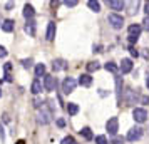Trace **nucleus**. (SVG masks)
Instances as JSON below:
<instances>
[{
	"label": "nucleus",
	"instance_id": "obj_1",
	"mask_svg": "<svg viewBox=\"0 0 149 144\" xmlns=\"http://www.w3.org/2000/svg\"><path fill=\"white\" fill-rule=\"evenodd\" d=\"M107 20H109V24H111V27L116 29V30L122 29V25H124V17L119 15V14H116V12H114V14H109Z\"/></svg>",
	"mask_w": 149,
	"mask_h": 144
},
{
	"label": "nucleus",
	"instance_id": "obj_2",
	"mask_svg": "<svg viewBox=\"0 0 149 144\" xmlns=\"http://www.w3.org/2000/svg\"><path fill=\"white\" fill-rule=\"evenodd\" d=\"M79 84V81H75L74 77H65L64 82H62V92L64 94H70L75 89V86Z\"/></svg>",
	"mask_w": 149,
	"mask_h": 144
},
{
	"label": "nucleus",
	"instance_id": "obj_3",
	"mask_svg": "<svg viewBox=\"0 0 149 144\" xmlns=\"http://www.w3.org/2000/svg\"><path fill=\"white\" fill-rule=\"evenodd\" d=\"M106 129L111 136H116L117 131H119V119L117 117H111L107 122H106Z\"/></svg>",
	"mask_w": 149,
	"mask_h": 144
},
{
	"label": "nucleus",
	"instance_id": "obj_4",
	"mask_svg": "<svg viewBox=\"0 0 149 144\" xmlns=\"http://www.w3.org/2000/svg\"><path fill=\"white\" fill-rule=\"evenodd\" d=\"M44 89L49 90V92L55 90V89H57V79H55L54 76L47 74V76L44 77Z\"/></svg>",
	"mask_w": 149,
	"mask_h": 144
},
{
	"label": "nucleus",
	"instance_id": "obj_5",
	"mask_svg": "<svg viewBox=\"0 0 149 144\" xmlns=\"http://www.w3.org/2000/svg\"><path fill=\"white\" fill-rule=\"evenodd\" d=\"M132 117H134L136 122H146V119H148V112H146V109H142V107H136L134 111H132Z\"/></svg>",
	"mask_w": 149,
	"mask_h": 144
},
{
	"label": "nucleus",
	"instance_id": "obj_6",
	"mask_svg": "<svg viewBox=\"0 0 149 144\" xmlns=\"http://www.w3.org/2000/svg\"><path fill=\"white\" fill-rule=\"evenodd\" d=\"M141 136H142L141 127H132V129H129L126 139H127V141H137V139H141Z\"/></svg>",
	"mask_w": 149,
	"mask_h": 144
},
{
	"label": "nucleus",
	"instance_id": "obj_7",
	"mask_svg": "<svg viewBox=\"0 0 149 144\" xmlns=\"http://www.w3.org/2000/svg\"><path fill=\"white\" fill-rule=\"evenodd\" d=\"M119 70H121L122 74H129L132 70V61L131 59H122L121 65H119Z\"/></svg>",
	"mask_w": 149,
	"mask_h": 144
},
{
	"label": "nucleus",
	"instance_id": "obj_8",
	"mask_svg": "<svg viewBox=\"0 0 149 144\" xmlns=\"http://www.w3.org/2000/svg\"><path fill=\"white\" fill-rule=\"evenodd\" d=\"M124 99H126V102H127L129 106L136 104V101H137V94H136V90L127 89V90H126V94H124Z\"/></svg>",
	"mask_w": 149,
	"mask_h": 144
},
{
	"label": "nucleus",
	"instance_id": "obj_9",
	"mask_svg": "<svg viewBox=\"0 0 149 144\" xmlns=\"http://www.w3.org/2000/svg\"><path fill=\"white\" fill-rule=\"evenodd\" d=\"M52 69H54V72L65 70V69H67V62L64 61V59H55V61L52 62Z\"/></svg>",
	"mask_w": 149,
	"mask_h": 144
},
{
	"label": "nucleus",
	"instance_id": "obj_10",
	"mask_svg": "<svg viewBox=\"0 0 149 144\" xmlns=\"http://www.w3.org/2000/svg\"><path fill=\"white\" fill-rule=\"evenodd\" d=\"M34 15H35L34 7H32L30 3H25V5H24V17H25L27 20H34Z\"/></svg>",
	"mask_w": 149,
	"mask_h": 144
},
{
	"label": "nucleus",
	"instance_id": "obj_11",
	"mask_svg": "<svg viewBox=\"0 0 149 144\" xmlns=\"http://www.w3.org/2000/svg\"><path fill=\"white\" fill-rule=\"evenodd\" d=\"M116 96H117V102H121V99H122V79H121V76H116Z\"/></svg>",
	"mask_w": 149,
	"mask_h": 144
},
{
	"label": "nucleus",
	"instance_id": "obj_12",
	"mask_svg": "<svg viewBox=\"0 0 149 144\" xmlns=\"http://www.w3.org/2000/svg\"><path fill=\"white\" fill-rule=\"evenodd\" d=\"M79 84H81L82 87H91L92 86V77H91V74H82V76H79Z\"/></svg>",
	"mask_w": 149,
	"mask_h": 144
},
{
	"label": "nucleus",
	"instance_id": "obj_13",
	"mask_svg": "<svg viewBox=\"0 0 149 144\" xmlns=\"http://www.w3.org/2000/svg\"><path fill=\"white\" fill-rule=\"evenodd\" d=\"M39 122L44 124V126L50 122V112H49L47 109H42L40 112H39Z\"/></svg>",
	"mask_w": 149,
	"mask_h": 144
},
{
	"label": "nucleus",
	"instance_id": "obj_14",
	"mask_svg": "<svg viewBox=\"0 0 149 144\" xmlns=\"http://www.w3.org/2000/svg\"><path fill=\"white\" fill-rule=\"evenodd\" d=\"M141 30H142V25L141 24H131L127 29L129 35H136V37H139L141 35Z\"/></svg>",
	"mask_w": 149,
	"mask_h": 144
},
{
	"label": "nucleus",
	"instance_id": "obj_15",
	"mask_svg": "<svg viewBox=\"0 0 149 144\" xmlns=\"http://www.w3.org/2000/svg\"><path fill=\"white\" fill-rule=\"evenodd\" d=\"M54 37H55V22H49L45 39H47V40H54Z\"/></svg>",
	"mask_w": 149,
	"mask_h": 144
},
{
	"label": "nucleus",
	"instance_id": "obj_16",
	"mask_svg": "<svg viewBox=\"0 0 149 144\" xmlns=\"http://www.w3.org/2000/svg\"><path fill=\"white\" fill-rule=\"evenodd\" d=\"M109 7L112 8V10H122V8L126 7V3L122 0H109Z\"/></svg>",
	"mask_w": 149,
	"mask_h": 144
},
{
	"label": "nucleus",
	"instance_id": "obj_17",
	"mask_svg": "<svg viewBox=\"0 0 149 144\" xmlns=\"http://www.w3.org/2000/svg\"><path fill=\"white\" fill-rule=\"evenodd\" d=\"M14 20H10V19H7V20H3L2 22V30L3 32H7V34H10L12 30H14Z\"/></svg>",
	"mask_w": 149,
	"mask_h": 144
},
{
	"label": "nucleus",
	"instance_id": "obj_18",
	"mask_svg": "<svg viewBox=\"0 0 149 144\" xmlns=\"http://www.w3.org/2000/svg\"><path fill=\"white\" fill-rule=\"evenodd\" d=\"M25 32H27L30 37L35 35V22L34 20H27V24H25Z\"/></svg>",
	"mask_w": 149,
	"mask_h": 144
},
{
	"label": "nucleus",
	"instance_id": "obj_19",
	"mask_svg": "<svg viewBox=\"0 0 149 144\" xmlns=\"http://www.w3.org/2000/svg\"><path fill=\"white\" fill-rule=\"evenodd\" d=\"M104 67H106L107 72H112V74H116V76H117V72H119V67H117V64H114V62H106Z\"/></svg>",
	"mask_w": 149,
	"mask_h": 144
},
{
	"label": "nucleus",
	"instance_id": "obj_20",
	"mask_svg": "<svg viewBox=\"0 0 149 144\" xmlns=\"http://www.w3.org/2000/svg\"><path fill=\"white\" fill-rule=\"evenodd\" d=\"M45 65L44 64H37L35 65V77H45Z\"/></svg>",
	"mask_w": 149,
	"mask_h": 144
},
{
	"label": "nucleus",
	"instance_id": "obj_21",
	"mask_svg": "<svg viewBox=\"0 0 149 144\" xmlns=\"http://www.w3.org/2000/svg\"><path fill=\"white\" fill-rule=\"evenodd\" d=\"M81 134L84 136V139H86V141H92V139H94L91 127H82V129H81Z\"/></svg>",
	"mask_w": 149,
	"mask_h": 144
},
{
	"label": "nucleus",
	"instance_id": "obj_22",
	"mask_svg": "<svg viewBox=\"0 0 149 144\" xmlns=\"http://www.w3.org/2000/svg\"><path fill=\"white\" fill-rule=\"evenodd\" d=\"M87 7L91 8L92 12H95V14H97V12H101V3H99V2H95V0H89Z\"/></svg>",
	"mask_w": 149,
	"mask_h": 144
},
{
	"label": "nucleus",
	"instance_id": "obj_23",
	"mask_svg": "<svg viewBox=\"0 0 149 144\" xmlns=\"http://www.w3.org/2000/svg\"><path fill=\"white\" fill-rule=\"evenodd\" d=\"M30 89H32V94H40V92H42L40 81H39V79H35L34 82H32V87H30Z\"/></svg>",
	"mask_w": 149,
	"mask_h": 144
},
{
	"label": "nucleus",
	"instance_id": "obj_24",
	"mask_svg": "<svg viewBox=\"0 0 149 144\" xmlns=\"http://www.w3.org/2000/svg\"><path fill=\"white\" fill-rule=\"evenodd\" d=\"M101 67V64L97 61H92V62H89L87 64V74H91V72H95L97 69Z\"/></svg>",
	"mask_w": 149,
	"mask_h": 144
},
{
	"label": "nucleus",
	"instance_id": "obj_25",
	"mask_svg": "<svg viewBox=\"0 0 149 144\" xmlns=\"http://www.w3.org/2000/svg\"><path fill=\"white\" fill-rule=\"evenodd\" d=\"M67 112L70 114V116H75L77 112H79V106L75 102H69V106H67Z\"/></svg>",
	"mask_w": 149,
	"mask_h": 144
},
{
	"label": "nucleus",
	"instance_id": "obj_26",
	"mask_svg": "<svg viewBox=\"0 0 149 144\" xmlns=\"http://www.w3.org/2000/svg\"><path fill=\"white\" fill-rule=\"evenodd\" d=\"M32 64H34L32 59H22V65H24V69H30L32 67Z\"/></svg>",
	"mask_w": 149,
	"mask_h": 144
},
{
	"label": "nucleus",
	"instance_id": "obj_27",
	"mask_svg": "<svg viewBox=\"0 0 149 144\" xmlns=\"http://www.w3.org/2000/svg\"><path fill=\"white\" fill-rule=\"evenodd\" d=\"M111 144H124V137L114 136V137H112V141H111Z\"/></svg>",
	"mask_w": 149,
	"mask_h": 144
},
{
	"label": "nucleus",
	"instance_id": "obj_28",
	"mask_svg": "<svg viewBox=\"0 0 149 144\" xmlns=\"http://www.w3.org/2000/svg\"><path fill=\"white\" fill-rule=\"evenodd\" d=\"M139 40V37H136V35H127V42H129V45H134L136 42Z\"/></svg>",
	"mask_w": 149,
	"mask_h": 144
},
{
	"label": "nucleus",
	"instance_id": "obj_29",
	"mask_svg": "<svg viewBox=\"0 0 149 144\" xmlns=\"http://www.w3.org/2000/svg\"><path fill=\"white\" fill-rule=\"evenodd\" d=\"M95 144H107L106 136H97V137H95Z\"/></svg>",
	"mask_w": 149,
	"mask_h": 144
},
{
	"label": "nucleus",
	"instance_id": "obj_30",
	"mask_svg": "<svg viewBox=\"0 0 149 144\" xmlns=\"http://www.w3.org/2000/svg\"><path fill=\"white\" fill-rule=\"evenodd\" d=\"M74 143H75L74 137H72V136H67V137H64V139H62L61 144H74Z\"/></svg>",
	"mask_w": 149,
	"mask_h": 144
},
{
	"label": "nucleus",
	"instance_id": "obj_31",
	"mask_svg": "<svg viewBox=\"0 0 149 144\" xmlns=\"http://www.w3.org/2000/svg\"><path fill=\"white\" fill-rule=\"evenodd\" d=\"M129 54L132 55V57H139V52L136 50V47H134V45H129Z\"/></svg>",
	"mask_w": 149,
	"mask_h": 144
},
{
	"label": "nucleus",
	"instance_id": "obj_32",
	"mask_svg": "<svg viewBox=\"0 0 149 144\" xmlns=\"http://www.w3.org/2000/svg\"><path fill=\"white\" fill-rule=\"evenodd\" d=\"M142 29H144V30H148L149 32V17H144V20H142Z\"/></svg>",
	"mask_w": 149,
	"mask_h": 144
},
{
	"label": "nucleus",
	"instance_id": "obj_33",
	"mask_svg": "<svg viewBox=\"0 0 149 144\" xmlns=\"http://www.w3.org/2000/svg\"><path fill=\"white\" fill-rule=\"evenodd\" d=\"M7 49L3 47V45H0V59H2V57H7Z\"/></svg>",
	"mask_w": 149,
	"mask_h": 144
},
{
	"label": "nucleus",
	"instance_id": "obj_34",
	"mask_svg": "<svg viewBox=\"0 0 149 144\" xmlns=\"http://www.w3.org/2000/svg\"><path fill=\"white\" fill-rule=\"evenodd\" d=\"M67 7H75L77 5V0H67V2H64Z\"/></svg>",
	"mask_w": 149,
	"mask_h": 144
},
{
	"label": "nucleus",
	"instance_id": "obj_35",
	"mask_svg": "<svg viewBox=\"0 0 149 144\" xmlns=\"http://www.w3.org/2000/svg\"><path fill=\"white\" fill-rule=\"evenodd\" d=\"M10 69H12V65H10V62H7V64L3 65V70H5V74H10Z\"/></svg>",
	"mask_w": 149,
	"mask_h": 144
},
{
	"label": "nucleus",
	"instance_id": "obj_36",
	"mask_svg": "<svg viewBox=\"0 0 149 144\" xmlns=\"http://www.w3.org/2000/svg\"><path fill=\"white\" fill-rule=\"evenodd\" d=\"M144 14H146V17H149V2L144 3Z\"/></svg>",
	"mask_w": 149,
	"mask_h": 144
},
{
	"label": "nucleus",
	"instance_id": "obj_37",
	"mask_svg": "<svg viewBox=\"0 0 149 144\" xmlns=\"http://www.w3.org/2000/svg\"><path fill=\"white\" fill-rule=\"evenodd\" d=\"M141 102L144 104V106H148V104H149V97L148 96H142L141 97Z\"/></svg>",
	"mask_w": 149,
	"mask_h": 144
},
{
	"label": "nucleus",
	"instance_id": "obj_38",
	"mask_svg": "<svg viewBox=\"0 0 149 144\" xmlns=\"http://www.w3.org/2000/svg\"><path fill=\"white\" fill-rule=\"evenodd\" d=\"M57 126H59V127H64V126H65V121H64V119H57Z\"/></svg>",
	"mask_w": 149,
	"mask_h": 144
},
{
	"label": "nucleus",
	"instance_id": "obj_39",
	"mask_svg": "<svg viewBox=\"0 0 149 144\" xmlns=\"http://www.w3.org/2000/svg\"><path fill=\"white\" fill-rule=\"evenodd\" d=\"M5 81H7V82H12V81H14V79H12V76H10V74H5Z\"/></svg>",
	"mask_w": 149,
	"mask_h": 144
},
{
	"label": "nucleus",
	"instance_id": "obj_40",
	"mask_svg": "<svg viewBox=\"0 0 149 144\" xmlns=\"http://www.w3.org/2000/svg\"><path fill=\"white\" fill-rule=\"evenodd\" d=\"M142 50H144V52H142V55H144L146 59H149V50H148V49H142Z\"/></svg>",
	"mask_w": 149,
	"mask_h": 144
},
{
	"label": "nucleus",
	"instance_id": "obj_41",
	"mask_svg": "<svg viewBox=\"0 0 149 144\" xmlns=\"http://www.w3.org/2000/svg\"><path fill=\"white\" fill-rule=\"evenodd\" d=\"M146 87L149 89V76H148V79H146Z\"/></svg>",
	"mask_w": 149,
	"mask_h": 144
},
{
	"label": "nucleus",
	"instance_id": "obj_42",
	"mask_svg": "<svg viewBox=\"0 0 149 144\" xmlns=\"http://www.w3.org/2000/svg\"><path fill=\"white\" fill-rule=\"evenodd\" d=\"M15 144H25V141H22V139H20V141H17Z\"/></svg>",
	"mask_w": 149,
	"mask_h": 144
},
{
	"label": "nucleus",
	"instance_id": "obj_43",
	"mask_svg": "<svg viewBox=\"0 0 149 144\" xmlns=\"http://www.w3.org/2000/svg\"><path fill=\"white\" fill-rule=\"evenodd\" d=\"M0 97H2V89H0Z\"/></svg>",
	"mask_w": 149,
	"mask_h": 144
},
{
	"label": "nucleus",
	"instance_id": "obj_44",
	"mask_svg": "<svg viewBox=\"0 0 149 144\" xmlns=\"http://www.w3.org/2000/svg\"><path fill=\"white\" fill-rule=\"evenodd\" d=\"M0 27H2V22H0Z\"/></svg>",
	"mask_w": 149,
	"mask_h": 144
},
{
	"label": "nucleus",
	"instance_id": "obj_45",
	"mask_svg": "<svg viewBox=\"0 0 149 144\" xmlns=\"http://www.w3.org/2000/svg\"><path fill=\"white\" fill-rule=\"evenodd\" d=\"M74 144H77V143H74Z\"/></svg>",
	"mask_w": 149,
	"mask_h": 144
}]
</instances>
